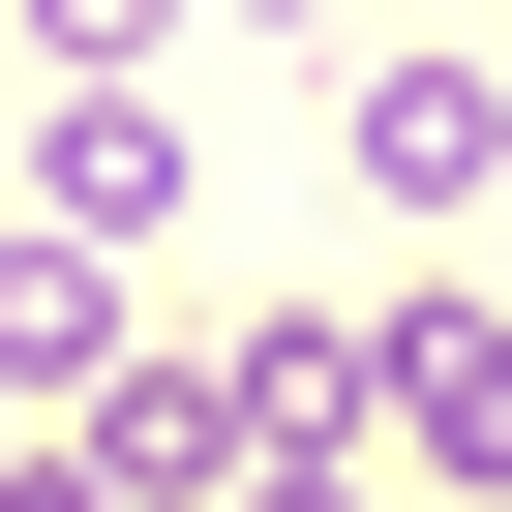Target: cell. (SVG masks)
I'll use <instances>...</instances> for the list:
<instances>
[{"mask_svg":"<svg viewBox=\"0 0 512 512\" xmlns=\"http://www.w3.org/2000/svg\"><path fill=\"white\" fill-rule=\"evenodd\" d=\"M0 31H31L61 91H151V31H181V0H0Z\"/></svg>","mask_w":512,"mask_h":512,"instance_id":"cell-6","label":"cell"},{"mask_svg":"<svg viewBox=\"0 0 512 512\" xmlns=\"http://www.w3.org/2000/svg\"><path fill=\"white\" fill-rule=\"evenodd\" d=\"M362 452H422V482H482L512 512V302H362Z\"/></svg>","mask_w":512,"mask_h":512,"instance_id":"cell-1","label":"cell"},{"mask_svg":"<svg viewBox=\"0 0 512 512\" xmlns=\"http://www.w3.org/2000/svg\"><path fill=\"white\" fill-rule=\"evenodd\" d=\"M241 31H332V0H241Z\"/></svg>","mask_w":512,"mask_h":512,"instance_id":"cell-9","label":"cell"},{"mask_svg":"<svg viewBox=\"0 0 512 512\" xmlns=\"http://www.w3.org/2000/svg\"><path fill=\"white\" fill-rule=\"evenodd\" d=\"M61 452H91L121 512H241V482H272V422H241V332H211V362H121Z\"/></svg>","mask_w":512,"mask_h":512,"instance_id":"cell-2","label":"cell"},{"mask_svg":"<svg viewBox=\"0 0 512 512\" xmlns=\"http://www.w3.org/2000/svg\"><path fill=\"white\" fill-rule=\"evenodd\" d=\"M121 362H151V332H121V241H61V211H0V392H61V422H91Z\"/></svg>","mask_w":512,"mask_h":512,"instance_id":"cell-3","label":"cell"},{"mask_svg":"<svg viewBox=\"0 0 512 512\" xmlns=\"http://www.w3.org/2000/svg\"><path fill=\"white\" fill-rule=\"evenodd\" d=\"M241 512H362V452H272V482H241Z\"/></svg>","mask_w":512,"mask_h":512,"instance_id":"cell-8","label":"cell"},{"mask_svg":"<svg viewBox=\"0 0 512 512\" xmlns=\"http://www.w3.org/2000/svg\"><path fill=\"white\" fill-rule=\"evenodd\" d=\"M512 181V91L482 61H362V211H482Z\"/></svg>","mask_w":512,"mask_h":512,"instance_id":"cell-5","label":"cell"},{"mask_svg":"<svg viewBox=\"0 0 512 512\" xmlns=\"http://www.w3.org/2000/svg\"><path fill=\"white\" fill-rule=\"evenodd\" d=\"M31 211H61V241H151V211H211L181 91H61V121H31Z\"/></svg>","mask_w":512,"mask_h":512,"instance_id":"cell-4","label":"cell"},{"mask_svg":"<svg viewBox=\"0 0 512 512\" xmlns=\"http://www.w3.org/2000/svg\"><path fill=\"white\" fill-rule=\"evenodd\" d=\"M0 512H121V482H91V452H0Z\"/></svg>","mask_w":512,"mask_h":512,"instance_id":"cell-7","label":"cell"}]
</instances>
